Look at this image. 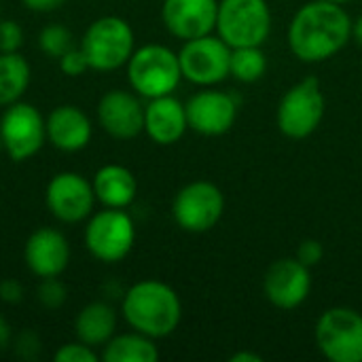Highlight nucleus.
Segmentation results:
<instances>
[{
    "label": "nucleus",
    "mask_w": 362,
    "mask_h": 362,
    "mask_svg": "<svg viewBox=\"0 0 362 362\" xmlns=\"http://www.w3.org/2000/svg\"><path fill=\"white\" fill-rule=\"evenodd\" d=\"M288 47L305 64H320L337 55L352 38V19L331 0L305 2L288 25Z\"/></svg>",
    "instance_id": "1"
},
{
    "label": "nucleus",
    "mask_w": 362,
    "mask_h": 362,
    "mask_svg": "<svg viewBox=\"0 0 362 362\" xmlns=\"http://www.w3.org/2000/svg\"><path fill=\"white\" fill-rule=\"evenodd\" d=\"M121 312L134 331L151 339H163L178 329L182 303L170 284L159 280H140L125 291Z\"/></svg>",
    "instance_id": "2"
},
{
    "label": "nucleus",
    "mask_w": 362,
    "mask_h": 362,
    "mask_svg": "<svg viewBox=\"0 0 362 362\" xmlns=\"http://www.w3.org/2000/svg\"><path fill=\"white\" fill-rule=\"evenodd\" d=\"M81 49L89 68L95 72H112L123 68L136 51V34L127 19L104 15L89 23L83 34Z\"/></svg>",
    "instance_id": "3"
},
{
    "label": "nucleus",
    "mask_w": 362,
    "mask_h": 362,
    "mask_svg": "<svg viewBox=\"0 0 362 362\" xmlns=\"http://www.w3.org/2000/svg\"><path fill=\"white\" fill-rule=\"evenodd\" d=\"M125 68L132 91L146 100L174 93L182 81L178 53L163 45H144L136 49Z\"/></svg>",
    "instance_id": "4"
},
{
    "label": "nucleus",
    "mask_w": 362,
    "mask_h": 362,
    "mask_svg": "<svg viewBox=\"0 0 362 362\" xmlns=\"http://www.w3.org/2000/svg\"><path fill=\"white\" fill-rule=\"evenodd\" d=\"M327 112V100L316 76H308L293 85L280 100L276 121L278 129L293 140H303L312 136Z\"/></svg>",
    "instance_id": "5"
},
{
    "label": "nucleus",
    "mask_w": 362,
    "mask_h": 362,
    "mask_svg": "<svg viewBox=\"0 0 362 362\" xmlns=\"http://www.w3.org/2000/svg\"><path fill=\"white\" fill-rule=\"evenodd\" d=\"M216 30L231 49L261 47L272 32L267 0H221Z\"/></svg>",
    "instance_id": "6"
},
{
    "label": "nucleus",
    "mask_w": 362,
    "mask_h": 362,
    "mask_svg": "<svg viewBox=\"0 0 362 362\" xmlns=\"http://www.w3.org/2000/svg\"><path fill=\"white\" fill-rule=\"evenodd\" d=\"M136 244V225L121 208H104L87 218L85 246L95 261L119 263Z\"/></svg>",
    "instance_id": "7"
},
{
    "label": "nucleus",
    "mask_w": 362,
    "mask_h": 362,
    "mask_svg": "<svg viewBox=\"0 0 362 362\" xmlns=\"http://www.w3.org/2000/svg\"><path fill=\"white\" fill-rule=\"evenodd\" d=\"M316 346L331 362H362V314L331 308L316 322Z\"/></svg>",
    "instance_id": "8"
},
{
    "label": "nucleus",
    "mask_w": 362,
    "mask_h": 362,
    "mask_svg": "<svg viewBox=\"0 0 362 362\" xmlns=\"http://www.w3.org/2000/svg\"><path fill=\"white\" fill-rule=\"evenodd\" d=\"M2 148L15 163L32 159L47 142V119L34 104L15 102L0 117Z\"/></svg>",
    "instance_id": "9"
},
{
    "label": "nucleus",
    "mask_w": 362,
    "mask_h": 362,
    "mask_svg": "<svg viewBox=\"0 0 362 362\" xmlns=\"http://www.w3.org/2000/svg\"><path fill=\"white\" fill-rule=\"evenodd\" d=\"M225 195L210 180H195L185 185L172 204V216L182 231L206 233L223 218Z\"/></svg>",
    "instance_id": "10"
},
{
    "label": "nucleus",
    "mask_w": 362,
    "mask_h": 362,
    "mask_svg": "<svg viewBox=\"0 0 362 362\" xmlns=\"http://www.w3.org/2000/svg\"><path fill=\"white\" fill-rule=\"evenodd\" d=\"M229 59L231 47L214 34L185 40L182 49L178 51L182 78L202 87L225 81L229 76Z\"/></svg>",
    "instance_id": "11"
},
{
    "label": "nucleus",
    "mask_w": 362,
    "mask_h": 362,
    "mask_svg": "<svg viewBox=\"0 0 362 362\" xmlns=\"http://www.w3.org/2000/svg\"><path fill=\"white\" fill-rule=\"evenodd\" d=\"M93 185L76 172H59L55 174L45 191V204L49 212L68 225H76L87 221L93 214L95 206Z\"/></svg>",
    "instance_id": "12"
},
{
    "label": "nucleus",
    "mask_w": 362,
    "mask_h": 362,
    "mask_svg": "<svg viewBox=\"0 0 362 362\" xmlns=\"http://www.w3.org/2000/svg\"><path fill=\"white\" fill-rule=\"evenodd\" d=\"M312 291L310 267L295 259H280L272 263L263 276V293L278 310L299 308Z\"/></svg>",
    "instance_id": "13"
},
{
    "label": "nucleus",
    "mask_w": 362,
    "mask_h": 362,
    "mask_svg": "<svg viewBox=\"0 0 362 362\" xmlns=\"http://www.w3.org/2000/svg\"><path fill=\"white\" fill-rule=\"evenodd\" d=\"M95 115L100 127L115 140H134L144 132V106L132 91H106L98 102Z\"/></svg>",
    "instance_id": "14"
},
{
    "label": "nucleus",
    "mask_w": 362,
    "mask_h": 362,
    "mask_svg": "<svg viewBox=\"0 0 362 362\" xmlns=\"http://www.w3.org/2000/svg\"><path fill=\"white\" fill-rule=\"evenodd\" d=\"M23 263L36 278H59L70 265V242L53 229L40 227L30 233L23 246Z\"/></svg>",
    "instance_id": "15"
},
{
    "label": "nucleus",
    "mask_w": 362,
    "mask_h": 362,
    "mask_svg": "<svg viewBox=\"0 0 362 362\" xmlns=\"http://www.w3.org/2000/svg\"><path fill=\"white\" fill-rule=\"evenodd\" d=\"M218 0H163L161 21L165 30L180 38L191 40L216 30Z\"/></svg>",
    "instance_id": "16"
},
{
    "label": "nucleus",
    "mask_w": 362,
    "mask_h": 362,
    "mask_svg": "<svg viewBox=\"0 0 362 362\" xmlns=\"http://www.w3.org/2000/svg\"><path fill=\"white\" fill-rule=\"evenodd\" d=\"M185 108L189 127L202 136H223L238 119V104L233 95L216 89L195 93Z\"/></svg>",
    "instance_id": "17"
},
{
    "label": "nucleus",
    "mask_w": 362,
    "mask_h": 362,
    "mask_svg": "<svg viewBox=\"0 0 362 362\" xmlns=\"http://www.w3.org/2000/svg\"><path fill=\"white\" fill-rule=\"evenodd\" d=\"M93 136L89 117L74 104H59L47 117V140L62 153L83 151Z\"/></svg>",
    "instance_id": "18"
},
{
    "label": "nucleus",
    "mask_w": 362,
    "mask_h": 362,
    "mask_svg": "<svg viewBox=\"0 0 362 362\" xmlns=\"http://www.w3.org/2000/svg\"><path fill=\"white\" fill-rule=\"evenodd\" d=\"M187 127H189L187 108L172 93L153 98L144 106V132L155 144L159 146L176 144L185 136Z\"/></svg>",
    "instance_id": "19"
},
{
    "label": "nucleus",
    "mask_w": 362,
    "mask_h": 362,
    "mask_svg": "<svg viewBox=\"0 0 362 362\" xmlns=\"http://www.w3.org/2000/svg\"><path fill=\"white\" fill-rule=\"evenodd\" d=\"M91 185H93L95 199L104 208L125 210L127 206L134 204V199L138 195V180H136L134 172L119 163L102 165L95 172Z\"/></svg>",
    "instance_id": "20"
},
{
    "label": "nucleus",
    "mask_w": 362,
    "mask_h": 362,
    "mask_svg": "<svg viewBox=\"0 0 362 362\" xmlns=\"http://www.w3.org/2000/svg\"><path fill=\"white\" fill-rule=\"evenodd\" d=\"M117 333V312L104 301L85 305L74 318V335L91 348H104Z\"/></svg>",
    "instance_id": "21"
},
{
    "label": "nucleus",
    "mask_w": 362,
    "mask_h": 362,
    "mask_svg": "<svg viewBox=\"0 0 362 362\" xmlns=\"http://www.w3.org/2000/svg\"><path fill=\"white\" fill-rule=\"evenodd\" d=\"M32 81L30 62L19 53H0V108L23 98Z\"/></svg>",
    "instance_id": "22"
},
{
    "label": "nucleus",
    "mask_w": 362,
    "mask_h": 362,
    "mask_svg": "<svg viewBox=\"0 0 362 362\" xmlns=\"http://www.w3.org/2000/svg\"><path fill=\"white\" fill-rule=\"evenodd\" d=\"M159 350L155 339L134 331L115 335L102 350L104 362H157Z\"/></svg>",
    "instance_id": "23"
},
{
    "label": "nucleus",
    "mask_w": 362,
    "mask_h": 362,
    "mask_svg": "<svg viewBox=\"0 0 362 362\" xmlns=\"http://www.w3.org/2000/svg\"><path fill=\"white\" fill-rule=\"evenodd\" d=\"M267 70V57L261 47H235L231 49L229 76L240 83H257Z\"/></svg>",
    "instance_id": "24"
},
{
    "label": "nucleus",
    "mask_w": 362,
    "mask_h": 362,
    "mask_svg": "<svg viewBox=\"0 0 362 362\" xmlns=\"http://www.w3.org/2000/svg\"><path fill=\"white\" fill-rule=\"evenodd\" d=\"M38 47L47 57L59 59L66 51H70L74 47V38L72 32L59 23H51L45 25L38 34Z\"/></svg>",
    "instance_id": "25"
},
{
    "label": "nucleus",
    "mask_w": 362,
    "mask_h": 362,
    "mask_svg": "<svg viewBox=\"0 0 362 362\" xmlns=\"http://www.w3.org/2000/svg\"><path fill=\"white\" fill-rule=\"evenodd\" d=\"M36 297L45 310H59L68 301V288L59 278H42Z\"/></svg>",
    "instance_id": "26"
},
{
    "label": "nucleus",
    "mask_w": 362,
    "mask_h": 362,
    "mask_svg": "<svg viewBox=\"0 0 362 362\" xmlns=\"http://www.w3.org/2000/svg\"><path fill=\"white\" fill-rule=\"evenodd\" d=\"M55 362H98L100 354L95 352V348L83 344V341H72V344H64L57 348V352L53 354Z\"/></svg>",
    "instance_id": "27"
},
{
    "label": "nucleus",
    "mask_w": 362,
    "mask_h": 362,
    "mask_svg": "<svg viewBox=\"0 0 362 362\" xmlns=\"http://www.w3.org/2000/svg\"><path fill=\"white\" fill-rule=\"evenodd\" d=\"M57 64H59V70H62L66 76H72V78H76V76L85 74L87 70H91V68H89V62H87V55L83 53L81 47H72L70 51H66V53L57 59Z\"/></svg>",
    "instance_id": "28"
},
{
    "label": "nucleus",
    "mask_w": 362,
    "mask_h": 362,
    "mask_svg": "<svg viewBox=\"0 0 362 362\" xmlns=\"http://www.w3.org/2000/svg\"><path fill=\"white\" fill-rule=\"evenodd\" d=\"M23 45V28L13 19L0 21V53H15Z\"/></svg>",
    "instance_id": "29"
},
{
    "label": "nucleus",
    "mask_w": 362,
    "mask_h": 362,
    "mask_svg": "<svg viewBox=\"0 0 362 362\" xmlns=\"http://www.w3.org/2000/svg\"><path fill=\"white\" fill-rule=\"evenodd\" d=\"M322 257H325V246L318 240H303L299 250H297V259L303 265H308L310 269L316 267L322 261Z\"/></svg>",
    "instance_id": "30"
},
{
    "label": "nucleus",
    "mask_w": 362,
    "mask_h": 362,
    "mask_svg": "<svg viewBox=\"0 0 362 362\" xmlns=\"http://www.w3.org/2000/svg\"><path fill=\"white\" fill-rule=\"evenodd\" d=\"M15 352H17V356L25 358V361H34L38 356V352H40V339H38V335L36 333H30V331L17 335L15 337Z\"/></svg>",
    "instance_id": "31"
},
{
    "label": "nucleus",
    "mask_w": 362,
    "mask_h": 362,
    "mask_svg": "<svg viewBox=\"0 0 362 362\" xmlns=\"http://www.w3.org/2000/svg\"><path fill=\"white\" fill-rule=\"evenodd\" d=\"M21 299H23L21 282H17L15 278H4L0 282V301H4L8 305H15V303H21Z\"/></svg>",
    "instance_id": "32"
},
{
    "label": "nucleus",
    "mask_w": 362,
    "mask_h": 362,
    "mask_svg": "<svg viewBox=\"0 0 362 362\" xmlns=\"http://www.w3.org/2000/svg\"><path fill=\"white\" fill-rule=\"evenodd\" d=\"M21 4L34 13H53L66 4V0H21Z\"/></svg>",
    "instance_id": "33"
},
{
    "label": "nucleus",
    "mask_w": 362,
    "mask_h": 362,
    "mask_svg": "<svg viewBox=\"0 0 362 362\" xmlns=\"http://www.w3.org/2000/svg\"><path fill=\"white\" fill-rule=\"evenodd\" d=\"M13 344V329L4 316H0V352L6 350Z\"/></svg>",
    "instance_id": "34"
},
{
    "label": "nucleus",
    "mask_w": 362,
    "mask_h": 362,
    "mask_svg": "<svg viewBox=\"0 0 362 362\" xmlns=\"http://www.w3.org/2000/svg\"><path fill=\"white\" fill-rule=\"evenodd\" d=\"M229 362H263V356L259 354H252V352H235Z\"/></svg>",
    "instance_id": "35"
},
{
    "label": "nucleus",
    "mask_w": 362,
    "mask_h": 362,
    "mask_svg": "<svg viewBox=\"0 0 362 362\" xmlns=\"http://www.w3.org/2000/svg\"><path fill=\"white\" fill-rule=\"evenodd\" d=\"M352 38L362 47V15L356 21H352Z\"/></svg>",
    "instance_id": "36"
},
{
    "label": "nucleus",
    "mask_w": 362,
    "mask_h": 362,
    "mask_svg": "<svg viewBox=\"0 0 362 362\" xmlns=\"http://www.w3.org/2000/svg\"><path fill=\"white\" fill-rule=\"evenodd\" d=\"M331 2H337V4H344L346 0H331Z\"/></svg>",
    "instance_id": "37"
},
{
    "label": "nucleus",
    "mask_w": 362,
    "mask_h": 362,
    "mask_svg": "<svg viewBox=\"0 0 362 362\" xmlns=\"http://www.w3.org/2000/svg\"><path fill=\"white\" fill-rule=\"evenodd\" d=\"M0 153H4V148H2V140H0Z\"/></svg>",
    "instance_id": "38"
}]
</instances>
